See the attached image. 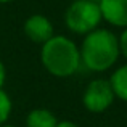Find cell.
<instances>
[{
  "mask_svg": "<svg viewBox=\"0 0 127 127\" xmlns=\"http://www.w3.org/2000/svg\"><path fill=\"white\" fill-rule=\"evenodd\" d=\"M103 16L98 3L90 0H74L64 13L66 28L71 32L85 35L100 26Z\"/></svg>",
  "mask_w": 127,
  "mask_h": 127,
  "instance_id": "3",
  "label": "cell"
},
{
  "mask_svg": "<svg viewBox=\"0 0 127 127\" xmlns=\"http://www.w3.org/2000/svg\"><path fill=\"white\" fill-rule=\"evenodd\" d=\"M101 16L116 28H127V0H101Z\"/></svg>",
  "mask_w": 127,
  "mask_h": 127,
  "instance_id": "6",
  "label": "cell"
},
{
  "mask_svg": "<svg viewBox=\"0 0 127 127\" xmlns=\"http://www.w3.org/2000/svg\"><path fill=\"white\" fill-rule=\"evenodd\" d=\"M109 82H111L114 95L118 96V98H121L122 101H127V64L119 66V68L113 72Z\"/></svg>",
  "mask_w": 127,
  "mask_h": 127,
  "instance_id": "8",
  "label": "cell"
},
{
  "mask_svg": "<svg viewBox=\"0 0 127 127\" xmlns=\"http://www.w3.org/2000/svg\"><path fill=\"white\" fill-rule=\"evenodd\" d=\"M116 95L113 92L111 82L106 79H95L85 87L82 103L90 113H103L113 105Z\"/></svg>",
  "mask_w": 127,
  "mask_h": 127,
  "instance_id": "4",
  "label": "cell"
},
{
  "mask_svg": "<svg viewBox=\"0 0 127 127\" xmlns=\"http://www.w3.org/2000/svg\"><path fill=\"white\" fill-rule=\"evenodd\" d=\"M26 37L31 42L43 45L48 39H52L53 35V24L47 16L43 15H31L28 19L24 21L23 26Z\"/></svg>",
  "mask_w": 127,
  "mask_h": 127,
  "instance_id": "5",
  "label": "cell"
},
{
  "mask_svg": "<svg viewBox=\"0 0 127 127\" xmlns=\"http://www.w3.org/2000/svg\"><path fill=\"white\" fill-rule=\"evenodd\" d=\"M5 77H6L5 64H3V61L0 60V89H2V85H3V84H5Z\"/></svg>",
  "mask_w": 127,
  "mask_h": 127,
  "instance_id": "11",
  "label": "cell"
},
{
  "mask_svg": "<svg viewBox=\"0 0 127 127\" xmlns=\"http://www.w3.org/2000/svg\"><path fill=\"white\" fill-rule=\"evenodd\" d=\"M81 61L87 69L95 72H103L118 61L119 37L109 29L96 28L95 31L85 34L81 45Z\"/></svg>",
  "mask_w": 127,
  "mask_h": 127,
  "instance_id": "1",
  "label": "cell"
},
{
  "mask_svg": "<svg viewBox=\"0 0 127 127\" xmlns=\"http://www.w3.org/2000/svg\"><path fill=\"white\" fill-rule=\"evenodd\" d=\"M58 119L45 108H35L26 118V127H56Z\"/></svg>",
  "mask_w": 127,
  "mask_h": 127,
  "instance_id": "7",
  "label": "cell"
},
{
  "mask_svg": "<svg viewBox=\"0 0 127 127\" xmlns=\"http://www.w3.org/2000/svg\"><path fill=\"white\" fill-rule=\"evenodd\" d=\"M10 114H11V100L5 90L0 89V126L8 121Z\"/></svg>",
  "mask_w": 127,
  "mask_h": 127,
  "instance_id": "9",
  "label": "cell"
},
{
  "mask_svg": "<svg viewBox=\"0 0 127 127\" xmlns=\"http://www.w3.org/2000/svg\"><path fill=\"white\" fill-rule=\"evenodd\" d=\"M90 2H93V3H98V5H100V2H101V0H90Z\"/></svg>",
  "mask_w": 127,
  "mask_h": 127,
  "instance_id": "14",
  "label": "cell"
},
{
  "mask_svg": "<svg viewBox=\"0 0 127 127\" xmlns=\"http://www.w3.org/2000/svg\"><path fill=\"white\" fill-rule=\"evenodd\" d=\"M40 61L55 77H69L81 66V50L66 35H53L42 45Z\"/></svg>",
  "mask_w": 127,
  "mask_h": 127,
  "instance_id": "2",
  "label": "cell"
},
{
  "mask_svg": "<svg viewBox=\"0 0 127 127\" xmlns=\"http://www.w3.org/2000/svg\"><path fill=\"white\" fill-rule=\"evenodd\" d=\"M119 50H121V55L127 60V28L122 31L121 37H119Z\"/></svg>",
  "mask_w": 127,
  "mask_h": 127,
  "instance_id": "10",
  "label": "cell"
},
{
  "mask_svg": "<svg viewBox=\"0 0 127 127\" xmlns=\"http://www.w3.org/2000/svg\"><path fill=\"white\" fill-rule=\"evenodd\" d=\"M8 2H13V0H0V3H8Z\"/></svg>",
  "mask_w": 127,
  "mask_h": 127,
  "instance_id": "13",
  "label": "cell"
},
{
  "mask_svg": "<svg viewBox=\"0 0 127 127\" xmlns=\"http://www.w3.org/2000/svg\"><path fill=\"white\" fill-rule=\"evenodd\" d=\"M0 127H15V126H6V124H3V126H0Z\"/></svg>",
  "mask_w": 127,
  "mask_h": 127,
  "instance_id": "15",
  "label": "cell"
},
{
  "mask_svg": "<svg viewBox=\"0 0 127 127\" xmlns=\"http://www.w3.org/2000/svg\"><path fill=\"white\" fill-rule=\"evenodd\" d=\"M56 127H79V126L74 124V122H71V121H61V122L56 124Z\"/></svg>",
  "mask_w": 127,
  "mask_h": 127,
  "instance_id": "12",
  "label": "cell"
}]
</instances>
